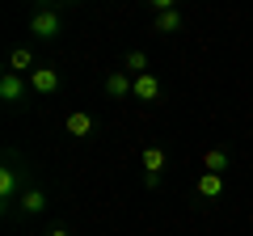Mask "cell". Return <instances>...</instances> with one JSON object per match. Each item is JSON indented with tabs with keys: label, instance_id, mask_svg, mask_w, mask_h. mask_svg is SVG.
Instances as JSON below:
<instances>
[{
	"label": "cell",
	"instance_id": "obj_1",
	"mask_svg": "<svg viewBox=\"0 0 253 236\" xmlns=\"http://www.w3.org/2000/svg\"><path fill=\"white\" fill-rule=\"evenodd\" d=\"M59 30H63V17H59V9H38L34 17H30V34H34V38H42V42L59 38Z\"/></svg>",
	"mask_w": 253,
	"mask_h": 236
},
{
	"label": "cell",
	"instance_id": "obj_2",
	"mask_svg": "<svg viewBox=\"0 0 253 236\" xmlns=\"http://www.w3.org/2000/svg\"><path fill=\"white\" fill-rule=\"evenodd\" d=\"M26 190H30L26 169H13V164H4V169H0V198H4V202H17Z\"/></svg>",
	"mask_w": 253,
	"mask_h": 236
},
{
	"label": "cell",
	"instance_id": "obj_3",
	"mask_svg": "<svg viewBox=\"0 0 253 236\" xmlns=\"http://www.w3.org/2000/svg\"><path fill=\"white\" fill-rule=\"evenodd\" d=\"M144 186L148 190H156V186H161V173H165V152L161 148H144Z\"/></svg>",
	"mask_w": 253,
	"mask_h": 236
},
{
	"label": "cell",
	"instance_id": "obj_4",
	"mask_svg": "<svg viewBox=\"0 0 253 236\" xmlns=\"http://www.w3.org/2000/svg\"><path fill=\"white\" fill-rule=\"evenodd\" d=\"M63 131H68L72 139H89L93 131H97V118H93V114H81V110H76V114H68Z\"/></svg>",
	"mask_w": 253,
	"mask_h": 236
},
{
	"label": "cell",
	"instance_id": "obj_5",
	"mask_svg": "<svg viewBox=\"0 0 253 236\" xmlns=\"http://www.w3.org/2000/svg\"><path fill=\"white\" fill-rule=\"evenodd\" d=\"M30 89L34 93H55L59 89V68H34L30 72Z\"/></svg>",
	"mask_w": 253,
	"mask_h": 236
},
{
	"label": "cell",
	"instance_id": "obj_6",
	"mask_svg": "<svg viewBox=\"0 0 253 236\" xmlns=\"http://www.w3.org/2000/svg\"><path fill=\"white\" fill-rule=\"evenodd\" d=\"M21 97H26V76L4 72L0 76V101H21Z\"/></svg>",
	"mask_w": 253,
	"mask_h": 236
},
{
	"label": "cell",
	"instance_id": "obj_7",
	"mask_svg": "<svg viewBox=\"0 0 253 236\" xmlns=\"http://www.w3.org/2000/svg\"><path fill=\"white\" fill-rule=\"evenodd\" d=\"M17 207L26 211V215H42V211H46V190H42V186H30V190L17 198Z\"/></svg>",
	"mask_w": 253,
	"mask_h": 236
},
{
	"label": "cell",
	"instance_id": "obj_8",
	"mask_svg": "<svg viewBox=\"0 0 253 236\" xmlns=\"http://www.w3.org/2000/svg\"><path fill=\"white\" fill-rule=\"evenodd\" d=\"M135 101H161V80H156L152 72L135 76V93H131Z\"/></svg>",
	"mask_w": 253,
	"mask_h": 236
},
{
	"label": "cell",
	"instance_id": "obj_9",
	"mask_svg": "<svg viewBox=\"0 0 253 236\" xmlns=\"http://www.w3.org/2000/svg\"><path fill=\"white\" fill-rule=\"evenodd\" d=\"M106 93H110V97H131V93H135V76L110 72V76H106Z\"/></svg>",
	"mask_w": 253,
	"mask_h": 236
},
{
	"label": "cell",
	"instance_id": "obj_10",
	"mask_svg": "<svg viewBox=\"0 0 253 236\" xmlns=\"http://www.w3.org/2000/svg\"><path fill=\"white\" fill-rule=\"evenodd\" d=\"M194 190H199L203 198H215V194H224V177H219V173H203L199 182H194Z\"/></svg>",
	"mask_w": 253,
	"mask_h": 236
},
{
	"label": "cell",
	"instance_id": "obj_11",
	"mask_svg": "<svg viewBox=\"0 0 253 236\" xmlns=\"http://www.w3.org/2000/svg\"><path fill=\"white\" fill-rule=\"evenodd\" d=\"M9 72H17V76H26V72H34V55H30L26 46H17V51L9 55Z\"/></svg>",
	"mask_w": 253,
	"mask_h": 236
},
{
	"label": "cell",
	"instance_id": "obj_12",
	"mask_svg": "<svg viewBox=\"0 0 253 236\" xmlns=\"http://www.w3.org/2000/svg\"><path fill=\"white\" fill-rule=\"evenodd\" d=\"M123 72H126V76H144V72H148V55H144V51H126Z\"/></svg>",
	"mask_w": 253,
	"mask_h": 236
},
{
	"label": "cell",
	"instance_id": "obj_13",
	"mask_svg": "<svg viewBox=\"0 0 253 236\" xmlns=\"http://www.w3.org/2000/svg\"><path fill=\"white\" fill-rule=\"evenodd\" d=\"M181 30V13L169 9V13H156V34H177Z\"/></svg>",
	"mask_w": 253,
	"mask_h": 236
},
{
	"label": "cell",
	"instance_id": "obj_14",
	"mask_svg": "<svg viewBox=\"0 0 253 236\" xmlns=\"http://www.w3.org/2000/svg\"><path fill=\"white\" fill-rule=\"evenodd\" d=\"M203 169H207V173H219V177H224V169H228V152H224V148H211V152L203 156Z\"/></svg>",
	"mask_w": 253,
	"mask_h": 236
},
{
	"label": "cell",
	"instance_id": "obj_15",
	"mask_svg": "<svg viewBox=\"0 0 253 236\" xmlns=\"http://www.w3.org/2000/svg\"><path fill=\"white\" fill-rule=\"evenodd\" d=\"M46 236H68V232H63V228H51V232H46Z\"/></svg>",
	"mask_w": 253,
	"mask_h": 236
}]
</instances>
